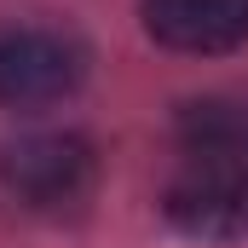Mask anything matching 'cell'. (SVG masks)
Listing matches in <instances>:
<instances>
[{
  "label": "cell",
  "instance_id": "obj_1",
  "mask_svg": "<svg viewBox=\"0 0 248 248\" xmlns=\"http://www.w3.org/2000/svg\"><path fill=\"white\" fill-rule=\"evenodd\" d=\"M168 219L190 237H208V243L248 237V150L185 156L168 185Z\"/></svg>",
  "mask_w": 248,
  "mask_h": 248
},
{
  "label": "cell",
  "instance_id": "obj_2",
  "mask_svg": "<svg viewBox=\"0 0 248 248\" xmlns=\"http://www.w3.org/2000/svg\"><path fill=\"white\" fill-rule=\"evenodd\" d=\"M0 185L23 208H69L93 185V150L75 133H29L0 150Z\"/></svg>",
  "mask_w": 248,
  "mask_h": 248
},
{
  "label": "cell",
  "instance_id": "obj_3",
  "mask_svg": "<svg viewBox=\"0 0 248 248\" xmlns=\"http://www.w3.org/2000/svg\"><path fill=\"white\" fill-rule=\"evenodd\" d=\"M87 75V58L75 41L52 29H0V104H58Z\"/></svg>",
  "mask_w": 248,
  "mask_h": 248
},
{
  "label": "cell",
  "instance_id": "obj_4",
  "mask_svg": "<svg viewBox=\"0 0 248 248\" xmlns=\"http://www.w3.org/2000/svg\"><path fill=\"white\" fill-rule=\"evenodd\" d=\"M144 35L173 52H231L248 41V0H144Z\"/></svg>",
  "mask_w": 248,
  "mask_h": 248
},
{
  "label": "cell",
  "instance_id": "obj_5",
  "mask_svg": "<svg viewBox=\"0 0 248 248\" xmlns=\"http://www.w3.org/2000/svg\"><path fill=\"white\" fill-rule=\"evenodd\" d=\"M202 150H248L243 98H196L179 110V156H202Z\"/></svg>",
  "mask_w": 248,
  "mask_h": 248
}]
</instances>
